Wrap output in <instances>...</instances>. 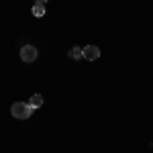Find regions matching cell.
<instances>
[{
    "label": "cell",
    "mask_w": 153,
    "mask_h": 153,
    "mask_svg": "<svg viewBox=\"0 0 153 153\" xmlns=\"http://www.w3.org/2000/svg\"><path fill=\"white\" fill-rule=\"evenodd\" d=\"M33 110H35V108L29 104V102H14V104L10 106V114L14 118H21V120H23V118H29L33 114Z\"/></svg>",
    "instance_id": "6da1fadb"
},
{
    "label": "cell",
    "mask_w": 153,
    "mask_h": 153,
    "mask_svg": "<svg viewBox=\"0 0 153 153\" xmlns=\"http://www.w3.org/2000/svg\"><path fill=\"white\" fill-rule=\"evenodd\" d=\"M37 55H39V51H37L35 45H23V49H21V59H23L25 63H33L37 59Z\"/></svg>",
    "instance_id": "7a4b0ae2"
},
{
    "label": "cell",
    "mask_w": 153,
    "mask_h": 153,
    "mask_svg": "<svg viewBox=\"0 0 153 153\" xmlns=\"http://www.w3.org/2000/svg\"><path fill=\"white\" fill-rule=\"evenodd\" d=\"M100 57V49L96 47V45H86L84 47V59H88V61H94V59Z\"/></svg>",
    "instance_id": "3957f363"
},
{
    "label": "cell",
    "mask_w": 153,
    "mask_h": 153,
    "mask_svg": "<svg viewBox=\"0 0 153 153\" xmlns=\"http://www.w3.org/2000/svg\"><path fill=\"white\" fill-rule=\"evenodd\" d=\"M29 104L33 106V108H41V106H43V96L41 94H33L31 100H29Z\"/></svg>",
    "instance_id": "277c9868"
},
{
    "label": "cell",
    "mask_w": 153,
    "mask_h": 153,
    "mask_svg": "<svg viewBox=\"0 0 153 153\" xmlns=\"http://www.w3.org/2000/svg\"><path fill=\"white\" fill-rule=\"evenodd\" d=\"M70 57L71 59H84V49L82 47H71L70 49Z\"/></svg>",
    "instance_id": "5b68a950"
},
{
    "label": "cell",
    "mask_w": 153,
    "mask_h": 153,
    "mask_svg": "<svg viewBox=\"0 0 153 153\" xmlns=\"http://www.w3.org/2000/svg\"><path fill=\"white\" fill-rule=\"evenodd\" d=\"M33 14L39 16V19L45 16V4H35V6H33Z\"/></svg>",
    "instance_id": "8992f818"
},
{
    "label": "cell",
    "mask_w": 153,
    "mask_h": 153,
    "mask_svg": "<svg viewBox=\"0 0 153 153\" xmlns=\"http://www.w3.org/2000/svg\"><path fill=\"white\" fill-rule=\"evenodd\" d=\"M47 0H35V4H45Z\"/></svg>",
    "instance_id": "52a82bcc"
}]
</instances>
